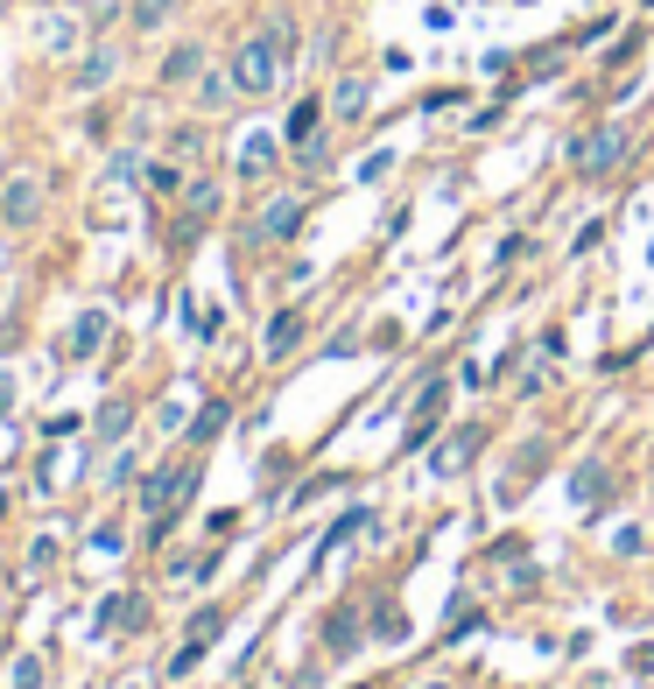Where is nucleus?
<instances>
[{
	"label": "nucleus",
	"mask_w": 654,
	"mask_h": 689,
	"mask_svg": "<svg viewBox=\"0 0 654 689\" xmlns=\"http://www.w3.org/2000/svg\"><path fill=\"white\" fill-rule=\"evenodd\" d=\"M275 71H282V43L275 35H254V43H240V56H233V92L240 99H261V92L275 85Z\"/></svg>",
	"instance_id": "obj_1"
},
{
	"label": "nucleus",
	"mask_w": 654,
	"mask_h": 689,
	"mask_svg": "<svg viewBox=\"0 0 654 689\" xmlns=\"http://www.w3.org/2000/svg\"><path fill=\"white\" fill-rule=\"evenodd\" d=\"M35 204H43V183H35L29 169H14V177L0 183V225H29Z\"/></svg>",
	"instance_id": "obj_2"
},
{
	"label": "nucleus",
	"mask_w": 654,
	"mask_h": 689,
	"mask_svg": "<svg viewBox=\"0 0 654 689\" xmlns=\"http://www.w3.org/2000/svg\"><path fill=\"white\" fill-rule=\"evenodd\" d=\"M620 156H626V134H620V127L591 134V141L577 148V162H584V177H605V169H620Z\"/></svg>",
	"instance_id": "obj_3"
},
{
	"label": "nucleus",
	"mask_w": 654,
	"mask_h": 689,
	"mask_svg": "<svg viewBox=\"0 0 654 689\" xmlns=\"http://www.w3.org/2000/svg\"><path fill=\"white\" fill-rule=\"evenodd\" d=\"M296 225H303V204H296V198H282V204H267L261 233H267V240H288V233H296Z\"/></svg>",
	"instance_id": "obj_4"
},
{
	"label": "nucleus",
	"mask_w": 654,
	"mask_h": 689,
	"mask_svg": "<svg viewBox=\"0 0 654 689\" xmlns=\"http://www.w3.org/2000/svg\"><path fill=\"white\" fill-rule=\"evenodd\" d=\"M331 113H338V120H359V113H367V78H338Z\"/></svg>",
	"instance_id": "obj_5"
},
{
	"label": "nucleus",
	"mask_w": 654,
	"mask_h": 689,
	"mask_svg": "<svg viewBox=\"0 0 654 689\" xmlns=\"http://www.w3.org/2000/svg\"><path fill=\"white\" fill-rule=\"evenodd\" d=\"M267 169H275V141H267V134H254V141L240 148V177H267Z\"/></svg>",
	"instance_id": "obj_6"
},
{
	"label": "nucleus",
	"mask_w": 654,
	"mask_h": 689,
	"mask_svg": "<svg viewBox=\"0 0 654 689\" xmlns=\"http://www.w3.org/2000/svg\"><path fill=\"white\" fill-rule=\"evenodd\" d=\"M198 64H204V50H198V43H183V50H169L162 78H198Z\"/></svg>",
	"instance_id": "obj_7"
},
{
	"label": "nucleus",
	"mask_w": 654,
	"mask_h": 689,
	"mask_svg": "<svg viewBox=\"0 0 654 689\" xmlns=\"http://www.w3.org/2000/svg\"><path fill=\"white\" fill-rule=\"evenodd\" d=\"M310 127H317V99H303L296 113H288V141H310Z\"/></svg>",
	"instance_id": "obj_8"
},
{
	"label": "nucleus",
	"mask_w": 654,
	"mask_h": 689,
	"mask_svg": "<svg viewBox=\"0 0 654 689\" xmlns=\"http://www.w3.org/2000/svg\"><path fill=\"white\" fill-rule=\"evenodd\" d=\"M225 99H233V71H225V78H204V85H198V106H225Z\"/></svg>",
	"instance_id": "obj_9"
},
{
	"label": "nucleus",
	"mask_w": 654,
	"mask_h": 689,
	"mask_svg": "<svg viewBox=\"0 0 654 689\" xmlns=\"http://www.w3.org/2000/svg\"><path fill=\"white\" fill-rule=\"evenodd\" d=\"M296 338H303V317L288 310V317L275 324V338H267V352H288V344H296Z\"/></svg>",
	"instance_id": "obj_10"
},
{
	"label": "nucleus",
	"mask_w": 654,
	"mask_h": 689,
	"mask_svg": "<svg viewBox=\"0 0 654 689\" xmlns=\"http://www.w3.org/2000/svg\"><path fill=\"white\" fill-rule=\"evenodd\" d=\"M169 8H177V0H134V22H141V29H156Z\"/></svg>",
	"instance_id": "obj_11"
},
{
	"label": "nucleus",
	"mask_w": 654,
	"mask_h": 689,
	"mask_svg": "<svg viewBox=\"0 0 654 689\" xmlns=\"http://www.w3.org/2000/svg\"><path fill=\"white\" fill-rule=\"evenodd\" d=\"M99 338H106V317H78V338H71V344H78V352H92Z\"/></svg>",
	"instance_id": "obj_12"
},
{
	"label": "nucleus",
	"mask_w": 654,
	"mask_h": 689,
	"mask_svg": "<svg viewBox=\"0 0 654 689\" xmlns=\"http://www.w3.org/2000/svg\"><path fill=\"white\" fill-rule=\"evenodd\" d=\"M106 78H113V56H106V50H99V56H92V64H85V71H78V85H106Z\"/></svg>",
	"instance_id": "obj_13"
}]
</instances>
